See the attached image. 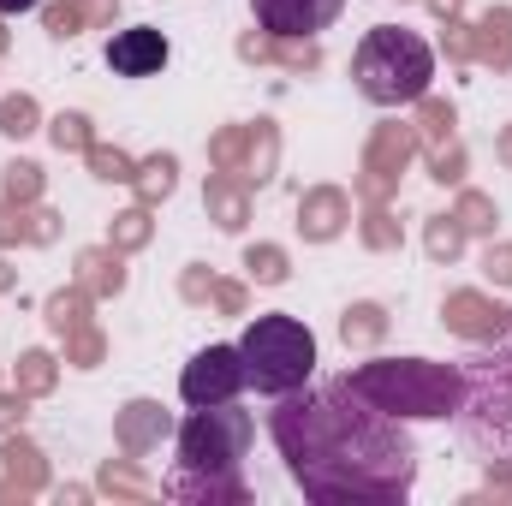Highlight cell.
Masks as SVG:
<instances>
[{
	"instance_id": "obj_2",
	"label": "cell",
	"mask_w": 512,
	"mask_h": 506,
	"mask_svg": "<svg viewBox=\"0 0 512 506\" xmlns=\"http://www.w3.org/2000/svg\"><path fill=\"white\" fill-rule=\"evenodd\" d=\"M251 435V411H239L233 399L227 405H191V417L179 423V471L161 483V495L191 506H245L251 489H245L239 465H245Z\"/></svg>"
},
{
	"instance_id": "obj_9",
	"label": "cell",
	"mask_w": 512,
	"mask_h": 506,
	"mask_svg": "<svg viewBox=\"0 0 512 506\" xmlns=\"http://www.w3.org/2000/svg\"><path fill=\"white\" fill-rule=\"evenodd\" d=\"M251 12L268 36H316L346 12V0H251Z\"/></svg>"
},
{
	"instance_id": "obj_47",
	"label": "cell",
	"mask_w": 512,
	"mask_h": 506,
	"mask_svg": "<svg viewBox=\"0 0 512 506\" xmlns=\"http://www.w3.org/2000/svg\"><path fill=\"white\" fill-rule=\"evenodd\" d=\"M495 155H501V167H512V126L495 137Z\"/></svg>"
},
{
	"instance_id": "obj_3",
	"label": "cell",
	"mask_w": 512,
	"mask_h": 506,
	"mask_svg": "<svg viewBox=\"0 0 512 506\" xmlns=\"http://www.w3.org/2000/svg\"><path fill=\"white\" fill-rule=\"evenodd\" d=\"M465 370V405H459V435L471 453H483L489 465H512V322L483 340L477 358L459 364Z\"/></svg>"
},
{
	"instance_id": "obj_5",
	"label": "cell",
	"mask_w": 512,
	"mask_h": 506,
	"mask_svg": "<svg viewBox=\"0 0 512 506\" xmlns=\"http://www.w3.org/2000/svg\"><path fill=\"white\" fill-rule=\"evenodd\" d=\"M352 78H358V90H364L376 108L417 102V96H429L435 48H429L417 30L376 24V30H364V42H358V54H352Z\"/></svg>"
},
{
	"instance_id": "obj_41",
	"label": "cell",
	"mask_w": 512,
	"mask_h": 506,
	"mask_svg": "<svg viewBox=\"0 0 512 506\" xmlns=\"http://www.w3.org/2000/svg\"><path fill=\"white\" fill-rule=\"evenodd\" d=\"M60 239V215L54 209H30V245H54Z\"/></svg>"
},
{
	"instance_id": "obj_10",
	"label": "cell",
	"mask_w": 512,
	"mask_h": 506,
	"mask_svg": "<svg viewBox=\"0 0 512 506\" xmlns=\"http://www.w3.org/2000/svg\"><path fill=\"white\" fill-rule=\"evenodd\" d=\"M108 66L120 78H155L167 66V36L155 24H137V30H114L108 36Z\"/></svg>"
},
{
	"instance_id": "obj_39",
	"label": "cell",
	"mask_w": 512,
	"mask_h": 506,
	"mask_svg": "<svg viewBox=\"0 0 512 506\" xmlns=\"http://www.w3.org/2000/svg\"><path fill=\"white\" fill-rule=\"evenodd\" d=\"M42 18H48V30H54V36H78V24H84V6H78V0H60V6H48Z\"/></svg>"
},
{
	"instance_id": "obj_24",
	"label": "cell",
	"mask_w": 512,
	"mask_h": 506,
	"mask_svg": "<svg viewBox=\"0 0 512 506\" xmlns=\"http://www.w3.org/2000/svg\"><path fill=\"white\" fill-rule=\"evenodd\" d=\"M108 245H114L120 256L149 245V203H137V209H126V215H114V227H108Z\"/></svg>"
},
{
	"instance_id": "obj_26",
	"label": "cell",
	"mask_w": 512,
	"mask_h": 506,
	"mask_svg": "<svg viewBox=\"0 0 512 506\" xmlns=\"http://www.w3.org/2000/svg\"><path fill=\"white\" fill-rule=\"evenodd\" d=\"M453 137V108L447 102H435V96H417V143H447Z\"/></svg>"
},
{
	"instance_id": "obj_42",
	"label": "cell",
	"mask_w": 512,
	"mask_h": 506,
	"mask_svg": "<svg viewBox=\"0 0 512 506\" xmlns=\"http://www.w3.org/2000/svg\"><path fill=\"white\" fill-rule=\"evenodd\" d=\"M12 429H24V393L18 387L0 393V435H12Z\"/></svg>"
},
{
	"instance_id": "obj_21",
	"label": "cell",
	"mask_w": 512,
	"mask_h": 506,
	"mask_svg": "<svg viewBox=\"0 0 512 506\" xmlns=\"http://www.w3.org/2000/svg\"><path fill=\"white\" fill-rule=\"evenodd\" d=\"M90 304H96V298H90L84 286L54 292V298H48V328H54L60 340H66V334H78V328H90Z\"/></svg>"
},
{
	"instance_id": "obj_20",
	"label": "cell",
	"mask_w": 512,
	"mask_h": 506,
	"mask_svg": "<svg viewBox=\"0 0 512 506\" xmlns=\"http://www.w3.org/2000/svg\"><path fill=\"white\" fill-rule=\"evenodd\" d=\"M274 161H280V131L268 126V120H256L251 126V155H245V185H268L274 179Z\"/></svg>"
},
{
	"instance_id": "obj_30",
	"label": "cell",
	"mask_w": 512,
	"mask_h": 506,
	"mask_svg": "<svg viewBox=\"0 0 512 506\" xmlns=\"http://www.w3.org/2000/svg\"><path fill=\"white\" fill-rule=\"evenodd\" d=\"M453 221H459L465 233H495V221H501V215H495V203H489L483 191H465V197H459V209H453Z\"/></svg>"
},
{
	"instance_id": "obj_22",
	"label": "cell",
	"mask_w": 512,
	"mask_h": 506,
	"mask_svg": "<svg viewBox=\"0 0 512 506\" xmlns=\"http://www.w3.org/2000/svg\"><path fill=\"white\" fill-rule=\"evenodd\" d=\"M387 334V310L382 304H352L346 316H340V340L346 346H376Z\"/></svg>"
},
{
	"instance_id": "obj_19",
	"label": "cell",
	"mask_w": 512,
	"mask_h": 506,
	"mask_svg": "<svg viewBox=\"0 0 512 506\" xmlns=\"http://www.w3.org/2000/svg\"><path fill=\"white\" fill-rule=\"evenodd\" d=\"M131 185H137V203H149V209H155V203L179 185V161H173V155H149V161H137Z\"/></svg>"
},
{
	"instance_id": "obj_34",
	"label": "cell",
	"mask_w": 512,
	"mask_h": 506,
	"mask_svg": "<svg viewBox=\"0 0 512 506\" xmlns=\"http://www.w3.org/2000/svg\"><path fill=\"white\" fill-rule=\"evenodd\" d=\"M364 245H370V251H393V245H399V221L387 215V203H370V215H364Z\"/></svg>"
},
{
	"instance_id": "obj_8",
	"label": "cell",
	"mask_w": 512,
	"mask_h": 506,
	"mask_svg": "<svg viewBox=\"0 0 512 506\" xmlns=\"http://www.w3.org/2000/svg\"><path fill=\"white\" fill-rule=\"evenodd\" d=\"M417 155V126H382L364 149V173H358V197L364 203H387V191L399 185L405 161Z\"/></svg>"
},
{
	"instance_id": "obj_25",
	"label": "cell",
	"mask_w": 512,
	"mask_h": 506,
	"mask_svg": "<svg viewBox=\"0 0 512 506\" xmlns=\"http://www.w3.org/2000/svg\"><path fill=\"white\" fill-rule=\"evenodd\" d=\"M245 155H251V126H227L209 143V161H215L221 173H245Z\"/></svg>"
},
{
	"instance_id": "obj_29",
	"label": "cell",
	"mask_w": 512,
	"mask_h": 506,
	"mask_svg": "<svg viewBox=\"0 0 512 506\" xmlns=\"http://www.w3.org/2000/svg\"><path fill=\"white\" fill-rule=\"evenodd\" d=\"M0 191H6L12 203H36V197H42V167H30V161H12V167L0 173Z\"/></svg>"
},
{
	"instance_id": "obj_32",
	"label": "cell",
	"mask_w": 512,
	"mask_h": 506,
	"mask_svg": "<svg viewBox=\"0 0 512 506\" xmlns=\"http://www.w3.org/2000/svg\"><path fill=\"white\" fill-rule=\"evenodd\" d=\"M245 268H251V280H262V286H280L286 280V251L280 245H251L245 251Z\"/></svg>"
},
{
	"instance_id": "obj_46",
	"label": "cell",
	"mask_w": 512,
	"mask_h": 506,
	"mask_svg": "<svg viewBox=\"0 0 512 506\" xmlns=\"http://www.w3.org/2000/svg\"><path fill=\"white\" fill-rule=\"evenodd\" d=\"M30 6H42V0H0V18H18V12H30Z\"/></svg>"
},
{
	"instance_id": "obj_37",
	"label": "cell",
	"mask_w": 512,
	"mask_h": 506,
	"mask_svg": "<svg viewBox=\"0 0 512 506\" xmlns=\"http://www.w3.org/2000/svg\"><path fill=\"white\" fill-rule=\"evenodd\" d=\"M48 137H54L60 149H78V155H84V149L96 143V137H90V120H84V114H60V120L48 126Z\"/></svg>"
},
{
	"instance_id": "obj_40",
	"label": "cell",
	"mask_w": 512,
	"mask_h": 506,
	"mask_svg": "<svg viewBox=\"0 0 512 506\" xmlns=\"http://www.w3.org/2000/svg\"><path fill=\"white\" fill-rule=\"evenodd\" d=\"M483 274H489L495 286H512V245H489V251H483Z\"/></svg>"
},
{
	"instance_id": "obj_1",
	"label": "cell",
	"mask_w": 512,
	"mask_h": 506,
	"mask_svg": "<svg viewBox=\"0 0 512 506\" xmlns=\"http://www.w3.org/2000/svg\"><path fill=\"white\" fill-rule=\"evenodd\" d=\"M268 429L292 483L316 506H399L417 483V441L393 411L364 399L346 376L280 393Z\"/></svg>"
},
{
	"instance_id": "obj_12",
	"label": "cell",
	"mask_w": 512,
	"mask_h": 506,
	"mask_svg": "<svg viewBox=\"0 0 512 506\" xmlns=\"http://www.w3.org/2000/svg\"><path fill=\"white\" fill-rule=\"evenodd\" d=\"M441 322L453 328V334H465V340H495L501 328L512 322V310L507 304H495V298H483V292H453L447 298V310H441Z\"/></svg>"
},
{
	"instance_id": "obj_43",
	"label": "cell",
	"mask_w": 512,
	"mask_h": 506,
	"mask_svg": "<svg viewBox=\"0 0 512 506\" xmlns=\"http://www.w3.org/2000/svg\"><path fill=\"white\" fill-rule=\"evenodd\" d=\"M215 304H221L227 316H245V286H233V280H215Z\"/></svg>"
},
{
	"instance_id": "obj_50",
	"label": "cell",
	"mask_w": 512,
	"mask_h": 506,
	"mask_svg": "<svg viewBox=\"0 0 512 506\" xmlns=\"http://www.w3.org/2000/svg\"><path fill=\"white\" fill-rule=\"evenodd\" d=\"M0 48H6V30H0Z\"/></svg>"
},
{
	"instance_id": "obj_49",
	"label": "cell",
	"mask_w": 512,
	"mask_h": 506,
	"mask_svg": "<svg viewBox=\"0 0 512 506\" xmlns=\"http://www.w3.org/2000/svg\"><path fill=\"white\" fill-rule=\"evenodd\" d=\"M6 286H12V268H6V262H0V292H6Z\"/></svg>"
},
{
	"instance_id": "obj_14",
	"label": "cell",
	"mask_w": 512,
	"mask_h": 506,
	"mask_svg": "<svg viewBox=\"0 0 512 506\" xmlns=\"http://www.w3.org/2000/svg\"><path fill=\"white\" fill-rule=\"evenodd\" d=\"M239 54L245 60H280V66H292V72H316L322 66V48H316V36H239Z\"/></svg>"
},
{
	"instance_id": "obj_6",
	"label": "cell",
	"mask_w": 512,
	"mask_h": 506,
	"mask_svg": "<svg viewBox=\"0 0 512 506\" xmlns=\"http://www.w3.org/2000/svg\"><path fill=\"white\" fill-rule=\"evenodd\" d=\"M239 358H245V381H251L256 393L280 399V393H292V387H304V381L316 376V334L298 316L274 310V316H256L251 328H245Z\"/></svg>"
},
{
	"instance_id": "obj_38",
	"label": "cell",
	"mask_w": 512,
	"mask_h": 506,
	"mask_svg": "<svg viewBox=\"0 0 512 506\" xmlns=\"http://www.w3.org/2000/svg\"><path fill=\"white\" fill-rule=\"evenodd\" d=\"M102 489H108V495H131V501H149V495H155V489H149L137 471H126V465H108V471H102Z\"/></svg>"
},
{
	"instance_id": "obj_31",
	"label": "cell",
	"mask_w": 512,
	"mask_h": 506,
	"mask_svg": "<svg viewBox=\"0 0 512 506\" xmlns=\"http://www.w3.org/2000/svg\"><path fill=\"white\" fill-rule=\"evenodd\" d=\"M102 328L90 322V328H78V334H66V364H78V370H96L102 364Z\"/></svg>"
},
{
	"instance_id": "obj_36",
	"label": "cell",
	"mask_w": 512,
	"mask_h": 506,
	"mask_svg": "<svg viewBox=\"0 0 512 506\" xmlns=\"http://www.w3.org/2000/svg\"><path fill=\"white\" fill-rule=\"evenodd\" d=\"M0 245H30V203H0Z\"/></svg>"
},
{
	"instance_id": "obj_28",
	"label": "cell",
	"mask_w": 512,
	"mask_h": 506,
	"mask_svg": "<svg viewBox=\"0 0 512 506\" xmlns=\"http://www.w3.org/2000/svg\"><path fill=\"white\" fill-rule=\"evenodd\" d=\"M423 245H429L435 262H453V256L465 251V227H459L453 215H435V221H429V233H423Z\"/></svg>"
},
{
	"instance_id": "obj_11",
	"label": "cell",
	"mask_w": 512,
	"mask_h": 506,
	"mask_svg": "<svg viewBox=\"0 0 512 506\" xmlns=\"http://www.w3.org/2000/svg\"><path fill=\"white\" fill-rule=\"evenodd\" d=\"M346 221H352V203H346V191H340V185H316V191H304V197H298V233H304L310 245L340 239V233H346Z\"/></svg>"
},
{
	"instance_id": "obj_15",
	"label": "cell",
	"mask_w": 512,
	"mask_h": 506,
	"mask_svg": "<svg viewBox=\"0 0 512 506\" xmlns=\"http://www.w3.org/2000/svg\"><path fill=\"white\" fill-rule=\"evenodd\" d=\"M471 60L495 66V72H512V6H489L471 30Z\"/></svg>"
},
{
	"instance_id": "obj_44",
	"label": "cell",
	"mask_w": 512,
	"mask_h": 506,
	"mask_svg": "<svg viewBox=\"0 0 512 506\" xmlns=\"http://www.w3.org/2000/svg\"><path fill=\"white\" fill-rule=\"evenodd\" d=\"M185 298H191V304H203V298H215V274H203V268H191V274H185Z\"/></svg>"
},
{
	"instance_id": "obj_16",
	"label": "cell",
	"mask_w": 512,
	"mask_h": 506,
	"mask_svg": "<svg viewBox=\"0 0 512 506\" xmlns=\"http://www.w3.org/2000/svg\"><path fill=\"white\" fill-rule=\"evenodd\" d=\"M203 203H209V215H215L227 233H239V227L251 221V197H245V179H233V173H215V179H209V191H203Z\"/></svg>"
},
{
	"instance_id": "obj_45",
	"label": "cell",
	"mask_w": 512,
	"mask_h": 506,
	"mask_svg": "<svg viewBox=\"0 0 512 506\" xmlns=\"http://www.w3.org/2000/svg\"><path fill=\"white\" fill-rule=\"evenodd\" d=\"M84 6V18H96V24H114V12H120V0H78Z\"/></svg>"
},
{
	"instance_id": "obj_35",
	"label": "cell",
	"mask_w": 512,
	"mask_h": 506,
	"mask_svg": "<svg viewBox=\"0 0 512 506\" xmlns=\"http://www.w3.org/2000/svg\"><path fill=\"white\" fill-rule=\"evenodd\" d=\"M429 173H435L441 185H459V173H465V149H459V137H447V143L429 149Z\"/></svg>"
},
{
	"instance_id": "obj_13",
	"label": "cell",
	"mask_w": 512,
	"mask_h": 506,
	"mask_svg": "<svg viewBox=\"0 0 512 506\" xmlns=\"http://www.w3.org/2000/svg\"><path fill=\"white\" fill-rule=\"evenodd\" d=\"M173 429V417L155 405V399H131L126 411H120V423H114V441H120V453L126 459H143V453H155L161 447V435Z\"/></svg>"
},
{
	"instance_id": "obj_27",
	"label": "cell",
	"mask_w": 512,
	"mask_h": 506,
	"mask_svg": "<svg viewBox=\"0 0 512 506\" xmlns=\"http://www.w3.org/2000/svg\"><path fill=\"white\" fill-rule=\"evenodd\" d=\"M84 155H90V173H96V179H108V185H131V173H137V161H131L126 149H108V143H90Z\"/></svg>"
},
{
	"instance_id": "obj_48",
	"label": "cell",
	"mask_w": 512,
	"mask_h": 506,
	"mask_svg": "<svg viewBox=\"0 0 512 506\" xmlns=\"http://www.w3.org/2000/svg\"><path fill=\"white\" fill-rule=\"evenodd\" d=\"M429 6H435L441 18H459V6H465V0H429Z\"/></svg>"
},
{
	"instance_id": "obj_18",
	"label": "cell",
	"mask_w": 512,
	"mask_h": 506,
	"mask_svg": "<svg viewBox=\"0 0 512 506\" xmlns=\"http://www.w3.org/2000/svg\"><path fill=\"white\" fill-rule=\"evenodd\" d=\"M0 459H6V477H12L24 495L48 489V465H42V453H36L24 435H6V453H0Z\"/></svg>"
},
{
	"instance_id": "obj_17",
	"label": "cell",
	"mask_w": 512,
	"mask_h": 506,
	"mask_svg": "<svg viewBox=\"0 0 512 506\" xmlns=\"http://www.w3.org/2000/svg\"><path fill=\"white\" fill-rule=\"evenodd\" d=\"M78 286L90 298H114L126 286V268H120V251L102 245V251H78Z\"/></svg>"
},
{
	"instance_id": "obj_23",
	"label": "cell",
	"mask_w": 512,
	"mask_h": 506,
	"mask_svg": "<svg viewBox=\"0 0 512 506\" xmlns=\"http://www.w3.org/2000/svg\"><path fill=\"white\" fill-rule=\"evenodd\" d=\"M54 376H60V364H54L48 352H24V358H18V370H12V381H18V393H24V399L54 393Z\"/></svg>"
},
{
	"instance_id": "obj_4",
	"label": "cell",
	"mask_w": 512,
	"mask_h": 506,
	"mask_svg": "<svg viewBox=\"0 0 512 506\" xmlns=\"http://www.w3.org/2000/svg\"><path fill=\"white\" fill-rule=\"evenodd\" d=\"M346 381L393 417H459V405H465V370L429 364V358L358 364V370H346Z\"/></svg>"
},
{
	"instance_id": "obj_7",
	"label": "cell",
	"mask_w": 512,
	"mask_h": 506,
	"mask_svg": "<svg viewBox=\"0 0 512 506\" xmlns=\"http://www.w3.org/2000/svg\"><path fill=\"white\" fill-rule=\"evenodd\" d=\"M239 387H245V358H239V346H203V352L185 364V376H179L185 405H227V399H239Z\"/></svg>"
},
{
	"instance_id": "obj_33",
	"label": "cell",
	"mask_w": 512,
	"mask_h": 506,
	"mask_svg": "<svg viewBox=\"0 0 512 506\" xmlns=\"http://www.w3.org/2000/svg\"><path fill=\"white\" fill-rule=\"evenodd\" d=\"M36 120H42V114H36L30 96H6V102H0V131H6V137H30Z\"/></svg>"
}]
</instances>
